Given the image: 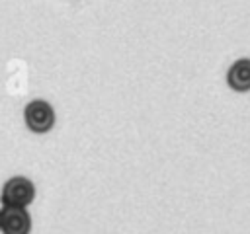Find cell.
Masks as SVG:
<instances>
[{
  "instance_id": "1",
  "label": "cell",
  "mask_w": 250,
  "mask_h": 234,
  "mask_svg": "<svg viewBox=\"0 0 250 234\" xmlns=\"http://www.w3.org/2000/svg\"><path fill=\"white\" fill-rule=\"evenodd\" d=\"M35 199V185L25 176H14L10 177L0 191L2 207H27Z\"/></svg>"
},
{
  "instance_id": "2",
  "label": "cell",
  "mask_w": 250,
  "mask_h": 234,
  "mask_svg": "<svg viewBox=\"0 0 250 234\" xmlns=\"http://www.w3.org/2000/svg\"><path fill=\"white\" fill-rule=\"evenodd\" d=\"M23 121L31 133H49L55 125V109L45 99H31L23 109Z\"/></svg>"
},
{
  "instance_id": "3",
  "label": "cell",
  "mask_w": 250,
  "mask_h": 234,
  "mask_svg": "<svg viewBox=\"0 0 250 234\" xmlns=\"http://www.w3.org/2000/svg\"><path fill=\"white\" fill-rule=\"evenodd\" d=\"M0 232L2 234H29L31 216L23 207H2L0 209Z\"/></svg>"
},
{
  "instance_id": "4",
  "label": "cell",
  "mask_w": 250,
  "mask_h": 234,
  "mask_svg": "<svg viewBox=\"0 0 250 234\" xmlns=\"http://www.w3.org/2000/svg\"><path fill=\"white\" fill-rule=\"evenodd\" d=\"M227 84H229L230 90H234L238 94L250 92V58L248 57L236 58L229 66V70H227Z\"/></svg>"
}]
</instances>
